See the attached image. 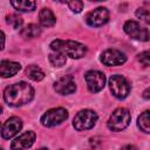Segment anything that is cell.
Returning a JSON list of instances; mask_svg holds the SVG:
<instances>
[{"instance_id": "1", "label": "cell", "mask_w": 150, "mask_h": 150, "mask_svg": "<svg viewBox=\"0 0 150 150\" xmlns=\"http://www.w3.org/2000/svg\"><path fill=\"white\" fill-rule=\"evenodd\" d=\"M34 97V89L27 82H18L8 86L4 91V100L12 107H20L30 102Z\"/></svg>"}, {"instance_id": "2", "label": "cell", "mask_w": 150, "mask_h": 150, "mask_svg": "<svg viewBox=\"0 0 150 150\" xmlns=\"http://www.w3.org/2000/svg\"><path fill=\"white\" fill-rule=\"evenodd\" d=\"M50 48L54 52L61 53L62 55L71 59H80L87 53V47L84 45L73 40H54L50 43Z\"/></svg>"}, {"instance_id": "3", "label": "cell", "mask_w": 150, "mask_h": 150, "mask_svg": "<svg viewBox=\"0 0 150 150\" xmlns=\"http://www.w3.org/2000/svg\"><path fill=\"white\" fill-rule=\"evenodd\" d=\"M131 121V115L125 108H117L110 115L108 120V128L111 131H122L124 130Z\"/></svg>"}, {"instance_id": "4", "label": "cell", "mask_w": 150, "mask_h": 150, "mask_svg": "<svg viewBox=\"0 0 150 150\" xmlns=\"http://www.w3.org/2000/svg\"><path fill=\"white\" fill-rule=\"evenodd\" d=\"M96 121H97V114L90 109H84L76 114L73 121V125L76 130L82 131V130L91 129L95 125Z\"/></svg>"}, {"instance_id": "5", "label": "cell", "mask_w": 150, "mask_h": 150, "mask_svg": "<svg viewBox=\"0 0 150 150\" xmlns=\"http://www.w3.org/2000/svg\"><path fill=\"white\" fill-rule=\"evenodd\" d=\"M109 88L117 98H125L130 91V86L122 75H112L109 79Z\"/></svg>"}, {"instance_id": "6", "label": "cell", "mask_w": 150, "mask_h": 150, "mask_svg": "<svg viewBox=\"0 0 150 150\" xmlns=\"http://www.w3.org/2000/svg\"><path fill=\"white\" fill-rule=\"evenodd\" d=\"M68 117V111L63 108H53L49 109L47 112H45L41 117V123L45 127H55L63 121H66Z\"/></svg>"}, {"instance_id": "7", "label": "cell", "mask_w": 150, "mask_h": 150, "mask_svg": "<svg viewBox=\"0 0 150 150\" xmlns=\"http://www.w3.org/2000/svg\"><path fill=\"white\" fill-rule=\"evenodd\" d=\"M88 89L91 93H98L101 91L105 86V76L103 73L98 70H89L84 75Z\"/></svg>"}, {"instance_id": "8", "label": "cell", "mask_w": 150, "mask_h": 150, "mask_svg": "<svg viewBox=\"0 0 150 150\" xmlns=\"http://www.w3.org/2000/svg\"><path fill=\"white\" fill-rule=\"evenodd\" d=\"M124 32L132 39L139 41H148L149 40V32L145 27H142L138 22L134 20H129L124 23Z\"/></svg>"}, {"instance_id": "9", "label": "cell", "mask_w": 150, "mask_h": 150, "mask_svg": "<svg viewBox=\"0 0 150 150\" xmlns=\"http://www.w3.org/2000/svg\"><path fill=\"white\" fill-rule=\"evenodd\" d=\"M109 19V12L104 7H97L94 11L89 12L86 16V21L91 27L103 26Z\"/></svg>"}, {"instance_id": "10", "label": "cell", "mask_w": 150, "mask_h": 150, "mask_svg": "<svg viewBox=\"0 0 150 150\" xmlns=\"http://www.w3.org/2000/svg\"><path fill=\"white\" fill-rule=\"evenodd\" d=\"M127 61V56L118 49H107L101 54V62L105 66H120Z\"/></svg>"}, {"instance_id": "11", "label": "cell", "mask_w": 150, "mask_h": 150, "mask_svg": "<svg viewBox=\"0 0 150 150\" xmlns=\"http://www.w3.org/2000/svg\"><path fill=\"white\" fill-rule=\"evenodd\" d=\"M21 128H22V121H21V118L15 117V116L14 117H11V118H8L5 122V124H4L2 129H1V136L5 139H9L13 136H15L21 130Z\"/></svg>"}, {"instance_id": "12", "label": "cell", "mask_w": 150, "mask_h": 150, "mask_svg": "<svg viewBox=\"0 0 150 150\" xmlns=\"http://www.w3.org/2000/svg\"><path fill=\"white\" fill-rule=\"evenodd\" d=\"M35 137H36V135L34 131H26L12 142L11 149L12 150H26L33 145Z\"/></svg>"}, {"instance_id": "13", "label": "cell", "mask_w": 150, "mask_h": 150, "mask_svg": "<svg viewBox=\"0 0 150 150\" xmlns=\"http://www.w3.org/2000/svg\"><path fill=\"white\" fill-rule=\"evenodd\" d=\"M54 89L56 90V93L61 95H68V94H73L76 90V84L73 76L67 75V76H62L54 83Z\"/></svg>"}, {"instance_id": "14", "label": "cell", "mask_w": 150, "mask_h": 150, "mask_svg": "<svg viewBox=\"0 0 150 150\" xmlns=\"http://www.w3.org/2000/svg\"><path fill=\"white\" fill-rule=\"evenodd\" d=\"M20 69H21V66L19 62L9 61V60H4L0 62V76L1 77L7 79L11 76H14Z\"/></svg>"}, {"instance_id": "15", "label": "cell", "mask_w": 150, "mask_h": 150, "mask_svg": "<svg viewBox=\"0 0 150 150\" xmlns=\"http://www.w3.org/2000/svg\"><path fill=\"white\" fill-rule=\"evenodd\" d=\"M39 21H40L41 26H43V27H52L55 25L56 18H55L54 13L52 12V9L42 8L39 13Z\"/></svg>"}, {"instance_id": "16", "label": "cell", "mask_w": 150, "mask_h": 150, "mask_svg": "<svg viewBox=\"0 0 150 150\" xmlns=\"http://www.w3.org/2000/svg\"><path fill=\"white\" fill-rule=\"evenodd\" d=\"M40 34H41V28L38 25H34V23H29L20 30V35L25 39L38 38Z\"/></svg>"}, {"instance_id": "17", "label": "cell", "mask_w": 150, "mask_h": 150, "mask_svg": "<svg viewBox=\"0 0 150 150\" xmlns=\"http://www.w3.org/2000/svg\"><path fill=\"white\" fill-rule=\"evenodd\" d=\"M26 75L30 79V80H33V81H41L43 77H45V71L40 68V67H38V66H35V64H30V66H28L27 68H26Z\"/></svg>"}, {"instance_id": "18", "label": "cell", "mask_w": 150, "mask_h": 150, "mask_svg": "<svg viewBox=\"0 0 150 150\" xmlns=\"http://www.w3.org/2000/svg\"><path fill=\"white\" fill-rule=\"evenodd\" d=\"M11 5L20 12H32L35 9L36 4L34 1H27V0H19V1H11Z\"/></svg>"}, {"instance_id": "19", "label": "cell", "mask_w": 150, "mask_h": 150, "mask_svg": "<svg viewBox=\"0 0 150 150\" xmlns=\"http://www.w3.org/2000/svg\"><path fill=\"white\" fill-rule=\"evenodd\" d=\"M137 124H138V128L145 134L150 132V111L149 110H145L139 115L137 120Z\"/></svg>"}, {"instance_id": "20", "label": "cell", "mask_w": 150, "mask_h": 150, "mask_svg": "<svg viewBox=\"0 0 150 150\" xmlns=\"http://www.w3.org/2000/svg\"><path fill=\"white\" fill-rule=\"evenodd\" d=\"M49 62H50L54 67H62L63 64H66L67 57H66L64 55H62L61 53L53 52V53L49 54Z\"/></svg>"}, {"instance_id": "21", "label": "cell", "mask_w": 150, "mask_h": 150, "mask_svg": "<svg viewBox=\"0 0 150 150\" xmlns=\"http://www.w3.org/2000/svg\"><path fill=\"white\" fill-rule=\"evenodd\" d=\"M6 21H7L8 25H11L15 29L20 28L22 26V22H23L22 18L20 15H18V14H9V15H7L6 16Z\"/></svg>"}, {"instance_id": "22", "label": "cell", "mask_w": 150, "mask_h": 150, "mask_svg": "<svg viewBox=\"0 0 150 150\" xmlns=\"http://www.w3.org/2000/svg\"><path fill=\"white\" fill-rule=\"evenodd\" d=\"M136 16L138 19H142L143 21H145L146 23L150 22V14H149V9L144 8V7H139L136 11Z\"/></svg>"}, {"instance_id": "23", "label": "cell", "mask_w": 150, "mask_h": 150, "mask_svg": "<svg viewBox=\"0 0 150 150\" xmlns=\"http://www.w3.org/2000/svg\"><path fill=\"white\" fill-rule=\"evenodd\" d=\"M67 5L69 6V8L74 12V13H80L83 8V2L79 1V0H74V1H69L67 2Z\"/></svg>"}, {"instance_id": "24", "label": "cell", "mask_w": 150, "mask_h": 150, "mask_svg": "<svg viewBox=\"0 0 150 150\" xmlns=\"http://www.w3.org/2000/svg\"><path fill=\"white\" fill-rule=\"evenodd\" d=\"M150 54H149V52H143L142 54H139L138 55V61L144 66V67H148L149 64H150V61H149V56Z\"/></svg>"}, {"instance_id": "25", "label": "cell", "mask_w": 150, "mask_h": 150, "mask_svg": "<svg viewBox=\"0 0 150 150\" xmlns=\"http://www.w3.org/2000/svg\"><path fill=\"white\" fill-rule=\"evenodd\" d=\"M5 47V34L0 30V50H2Z\"/></svg>"}, {"instance_id": "26", "label": "cell", "mask_w": 150, "mask_h": 150, "mask_svg": "<svg viewBox=\"0 0 150 150\" xmlns=\"http://www.w3.org/2000/svg\"><path fill=\"white\" fill-rule=\"evenodd\" d=\"M121 150H137V149H136V146H134V145H130V144H129V145L123 146Z\"/></svg>"}, {"instance_id": "27", "label": "cell", "mask_w": 150, "mask_h": 150, "mask_svg": "<svg viewBox=\"0 0 150 150\" xmlns=\"http://www.w3.org/2000/svg\"><path fill=\"white\" fill-rule=\"evenodd\" d=\"M149 91H150V90H149V88H146V89H145V91L143 93V97H144V98H146V100H148V98H149V96H150V95H149Z\"/></svg>"}, {"instance_id": "28", "label": "cell", "mask_w": 150, "mask_h": 150, "mask_svg": "<svg viewBox=\"0 0 150 150\" xmlns=\"http://www.w3.org/2000/svg\"><path fill=\"white\" fill-rule=\"evenodd\" d=\"M39 150H48L47 148H41V149H39Z\"/></svg>"}, {"instance_id": "29", "label": "cell", "mask_w": 150, "mask_h": 150, "mask_svg": "<svg viewBox=\"0 0 150 150\" xmlns=\"http://www.w3.org/2000/svg\"><path fill=\"white\" fill-rule=\"evenodd\" d=\"M2 112V108H1V105H0V114Z\"/></svg>"}, {"instance_id": "30", "label": "cell", "mask_w": 150, "mask_h": 150, "mask_svg": "<svg viewBox=\"0 0 150 150\" xmlns=\"http://www.w3.org/2000/svg\"><path fill=\"white\" fill-rule=\"evenodd\" d=\"M0 150H2V148H0Z\"/></svg>"}, {"instance_id": "31", "label": "cell", "mask_w": 150, "mask_h": 150, "mask_svg": "<svg viewBox=\"0 0 150 150\" xmlns=\"http://www.w3.org/2000/svg\"><path fill=\"white\" fill-rule=\"evenodd\" d=\"M60 150H62V149H60Z\"/></svg>"}]
</instances>
